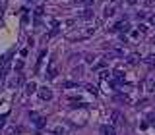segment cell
Here are the masks:
<instances>
[{
	"instance_id": "obj_27",
	"label": "cell",
	"mask_w": 155,
	"mask_h": 135,
	"mask_svg": "<svg viewBox=\"0 0 155 135\" xmlns=\"http://www.w3.org/2000/svg\"><path fill=\"white\" fill-rule=\"evenodd\" d=\"M138 0H128V4H136Z\"/></svg>"
},
{
	"instance_id": "obj_29",
	"label": "cell",
	"mask_w": 155,
	"mask_h": 135,
	"mask_svg": "<svg viewBox=\"0 0 155 135\" xmlns=\"http://www.w3.org/2000/svg\"><path fill=\"white\" fill-rule=\"evenodd\" d=\"M111 2H118V0H111Z\"/></svg>"
},
{
	"instance_id": "obj_12",
	"label": "cell",
	"mask_w": 155,
	"mask_h": 135,
	"mask_svg": "<svg viewBox=\"0 0 155 135\" xmlns=\"http://www.w3.org/2000/svg\"><path fill=\"white\" fill-rule=\"evenodd\" d=\"M144 62H146L147 66H155V54H149V56H147V58H146Z\"/></svg>"
},
{
	"instance_id": "obj_18",
	"label": "cell",
	"mask_w": 155,
	"mask_h": 135,
	"mask_svg": "<svg viewBox=\"0 0 155 135\" xmlns=\"http://www.w3.org/2000/svg\"><path fill=\"white\" fill-rule=\"evenodd\" d=\"M64 87H66V89H72V87H78V83H72V81H66V83H64Z\"/></svg>"
},
{
	"instance_id": "obj_23",
	"label": "cell",
	"mask_w": 155,
	"mask_h": 135,
	"mask_svg": "<svg viewBox=\"0 0 155 135\" xmlns=\"http://www.w3.org/2000/svg\"><path fill=\"white\" fill-rule=\"evenodd\" d=\"M35 16H37V18H39V16H43V6H39V8L35 10Z\"/></svg>"
},
{
	"instance_id": "obj_17",
	"label": "cell",
	"mask_w": 155,
	"mask_h": 135,
	"mask_svg": "<svg viewBox=\"0 0 155 135\" xmlns=\"http://www.w3.org/2000/svg\"><path fill=\"white\" fill-rule=\"evenodd\" d=\"M93 60H95V56H93V54H85V62H89V64H93Z\"/></svg>"
},
{
	"instance_id": "obj_24",
	"label": "cell",
	"mask_w": 155,
	"mask_h": 135,
	"mask_svg": "<svg viewBox=\"0 0 155 135\" xmlns=\"http://www.w3.org/2000/svg\"><path fill=\"white\" fill-rule=\"evenodd\" d=\"M99 77H101V79H109V74H107V71H101V75H99Z\"/></svg>"
},
{
	"instance_id": "obj_6",
	"label": "cell",
	"mask_w": 155,
	"mask_h": 135,
	"mask_svg": "<svg viewBox=\"0 0 155 135\" xmlns=\"http://www.w3.org/2000/svg\"><path fill=\"white\" fill-rule=\"evenodd\" d=\"M56 75H58V70L54 68V64H51V66H49V70H47V79H54Z\"/></svg>"
},
{
	"instance_id": "obj_2",
	"label": "cell",
	"mask_w": 155,
	"mask_h": 135,
	"mask_svg": "<svg viewBox=\"0 0 155 135\" xmlns=\"http://www.w3.org/2000/svg\"><path fill=\"white\" fill-rule=\"evenodd\" d=\"M29 118H31V122H33V124H35L37 127H39V129L47 126V120H45L43 116H39L37 112H29Z\"/></svg>"
},
{
	"instance_id": "obj_13",
	"label": "cell",
	"mask_w": 155,
	"mask_h": 135,
	"mask_svg": "<svg viewBox=\"0 0 155 135\" xmlns=\"http://www.w3.org/2000/svg\"><path fill=\"white\" fill-rule=\"evenodd\" d=\"M81 18H84V19H91V18H93V12H91L89 8H87V10H84V14H81Z\"/></svg>"
},
{
	"instance_id": "obj_15",
	"label": "cell",
	"mask_w": 155,
	"mask_h": 135,
	"mask_svg": "<svg viewBox=\"0 0 155 135\" xmlns=\"http://www.w3.org/2000/svg\"><path fill=\"white\" fill-rule=\"evenodd\" d=\"M111 16H114V8L113 6H111V8L107 6V8H105V18H111Z\"/></svg>"
},
{
	"instance_id": "obj_5",
	"label": "cell",
	"mask_w": 155,
	"mask_h": 135,
	"mask_svg": "<svg viewBox=\"0 0 155 135\" xmlns=\"http://www.w3.org/2000/svg\"><path fill=\"white\" fill-rule=\"evenodd\" d=\"M25 93H27V95L37 93V83H35V81H29V83H25Z\"/></svg>"
},
{
	"instance_id": "obj_14",
	"label": "cell",
	"mask_w": 155,
	"mask_h": 135,
	"mask_svg": "<svg viewBox=\"0 0 155 135\" xmlns=\"http://www.w3.org/2000/svg\"><path fill=\"white\" fill-rule=\"evenodd\" d=\"M84 87H85V89H87V91H89V93H91V95H95V97H97V95H99V91H97V87H93V85H84Z\"/></svg>"
},
{
	"instance_id": "obj_25",
	"label": "cell",
	"mask_w": 155,
	"mask_h": 135,
	"mask_svg": "<svg viewBox=\"0 0 155 135\" xmlns=\"http://www.w3.org/2000/svg\"><path fill=\"white\" fill-rule=\"evenodd\" d=\"M147 120H149V122H153V120H155V112H151V114H147Z\"/></svg>"
},
{
	"instance_id": "obj_16",
	"label": "cell",
	"mask_w": 155,
	"mask_h": 135,
	"mask_svg": "<svg viewBox=\"0 0 155 135\" xmlns=\"http://www.w3.org/2000/svg\"><path fill=\"white\" fill-rule=\"evenodd\" d=\"M105 66H107V62H97V64H95V70H103V68H105Z\"/></svg>"
},
{
	"instance_id": "obj_3",
	"label": "cell",
	"mask_w": 155,
	"mask_h": 135,
	"mask_svg": "<svg viewBox=\"0 0 155 135\" xmlns=\"http://www.w3.org/2000/svg\"><path fill=\"white\" fill-rule=\"evenodd\" d=\"M39 98H41V100H51L52 98V91L49 87H41L39 89Z\"/></svg>"
},
{
	"instance_id": "obj_21",
	"label": "cell",
	"mask_w": 155,
	"mask_h": 135,
	"mask_svg": "<svg viewBox=\"0 0 155 135\" xmlns=\"http://www.w3.org/2000/svg\"><path fill=\"white\" fill-rule=\"evenodd\" d=\"M6 118H8V116H6V114H2V116H0V129H2V126H4Z\"/></svg>"
},
{
	"instance_id": "obj_9",
	"label": "cell",
	"mask_w": 155,
	"mask_h": 135,
	"mask_svg": "<svg viewBox=\"0 0 155 135\" xmlns=\"http://www.w3.org/2000/svg\"><path fill=\"white\" fill-rule=\"evenodd\" d=\"M153 89H155V81L151 79V77H149V79H146V91H147V93H151Z\"/></svg>"
},
{
	"instance_id": "obj_11",
	"label": "cell",
	"mask_w": 155,
	"mask_h": 135,
	"mask_svg": "<svg viewBox=\"0 0 155 135\" xmlns=\"http://www.w3.org/2000/svg\"><path fill=\"white\" fill-rule=\"evenodd\" d=\"M78 6H93V0H76Z\"/></svg>"
},
{
	"instance_id": "obj_22",
	"label": "cell",
	"mask_w": 155,
	"mask_h": 135,
	"mask_svg": "<svg viewBox=\"0 0 155 135\" xmlns=\"http://www.w3.org/2000/svg\"><path fill=\"white\" fill-rule=\"evenodd\" d=\"M147 104V98H144V100H140V102H138V108H144Z\"/></svg>"
},
{
	"instance_id": "obj_28",
	"label": "cell",
	"mask_w": 155,
	"mask_h": 135,
	"mask_svg": "<svg viewBox=\"0 0 155 135\" xmlns=\"http://www.w3.org/2000/svg\"><path fill=\"white\" fill-rule=\"evenodd\" d=\"M151 25H153V27H155V18H151Z\"/></svg>"
},
{
	"instance_id": "obj_1",
	"label": "cell",
	"mask_w": 155,
	"mask_h": 135,
	"mask_svg": "<svg viewBox=\"0 0 155 135\" xmlns=\"http://www.w3.org/2000/svg\"><path fill=\"white\" fill-rule=\"evenodd\" d=\"M109 122H111V126L118 127V126H122V124H124V116L118 110H113L111 114H109Z\"/></svg>"
},
{
	"instance_id": "obj_8",
	"label": "cell",
	"mask_w": 155,
	"mask_h": 135,
	"mask_svg": "<svg viewBox=\"0 0 155 135\" xmlns=\"http://www.w3.org/2000/svg\"><path fill=\"white\" fill-rule=\"evenodd\" d=\"M21 131H24V129H21L19 126H12V127H8V129H6V135H19Z\"/></svg>"
},
{
	"instance_id": "obj_26",
	"label": "cell",
	"mask_w": 155,
	"mask_h": 135,
	"mask_svg": "<svg viewBox=\"0 0 155 135\" xmlns=\"http://www.w3.org/2000/svg\"><path fill=\"white\" fill-rule=\"evenodd\" d=\"M138 29H140V33H146L147 31V27H146V25H141V23H140V27H138Z\"/></svg>"
},
{
	"instance_id": "obj_19",
	"label": "cell",
	"mask_w": 155,
	"mask_h": 135,
	"mask_svg": "<svg viewBox=\"0 0 155 135\" xmlns=\"http://www.w3.org/2000/svg\"><path fill=\"white\" fill-rule=\"evenodd\" d=\"M21 23H24V25H25V23H29V16H27V14L21 16Z\"/></svg>"
},
{
	"instance_id": "obj_7",
	"label": "cell",
	"mask_w": 155,
	"mask_h": 135,
	"mask_svg": "<svg viewBox=\"0 0 155 135\" xmlns=\"http://www.w3.org/2000/svg\"><path fill=\"white\" fill-rule=\"evenodd\" d=\"M114 100H116V102H124V104H128V102H130V97H128V95L118 93V95H114Z\"/></svg>"
},
{
	"instance_id": "obj_20",
	"label": "cell",
	"mask_w": 155,
	"mask_h": 135,
	"mask_svg": "<svg viewBox=\"0 0 155 135\" xmlns=\"http://www.w3.org/2000/svg\"><path fill=\"white\" fill-rule=\"evenodd\" d=\"M52 131H54V133H56V135H62V133H64V127H54V129H52Z\"/></svg>"
},
{
	"instance_id": "obj_4",
	"label": "cell",
	"mask_w": 155,
	"mask_h": 135,
	"mask_svg": "<svg viewBox=\"0 0 155 135\" xmlns=\"http://www.w3.org/2000/svg\"><path fill=\"white\" fill-rule=\"evenodd\" d=\"M101 133L103 135H116V127L111 126V124H109V126H103L101 127Z\"/></svg>"
},
{
	"instance_id": "obj_10",
	"label": "cell",
	"mask_w": 155,
	"mask_h": 135,
	"mask_svg": "<svg viewBox=\"0 0 155 135\" xmlns=\"http://www.w3.org/2000/svg\"><path fill=\"white\" fill-rule=\"evenodd\" d=\"M138 60H140V58H138V54L128 56V64H130V66H136V64H138Z\"/></svg>"
}]
</instances>
